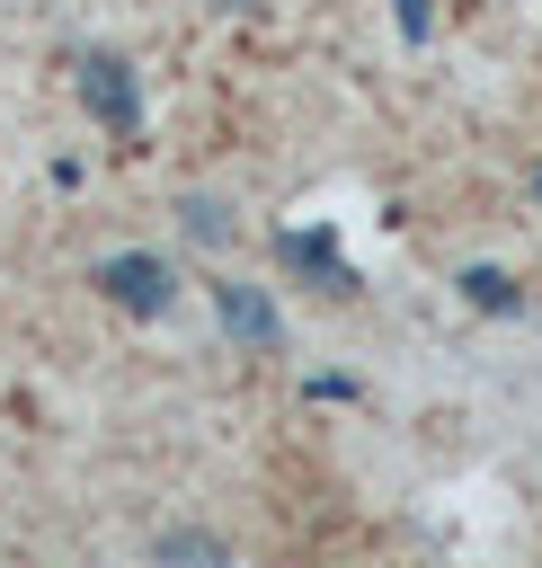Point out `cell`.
I'll list each match as a JSON object with an SVG mask.
<instances>
[{
  "label": "cell",
  "instance_id": "cell-5",
  "mask_svg": "<svg viewBox=\"0 0 542 568\" xmlns=\"http://www.w3.org/2000/svg\"><path fill=\"white\" fill-rule=\"evenodd\" d=\"M151 568H240V559H231L222 532H204V524H169V532L151 541Z\"/></svg>",
  "mask_w": 542,
  "mask_h": 568
},
{
  "label": "cell",
  "instance_id": "cell-7",
  "mask_svg": "<svg viewBox=\"0 0 542 568\" xmlns=\"http://www.w3.org/2000/svg\"><path fill=\"white\" fill-rule=\"evenodd\" d=\"M462 302H471V311H515L524 293H515L506 266H462Z\"/></svg>",
  "mask_w": 542,
  "mask_h": 568
},
{
  "label": "cell",
  "instance_id": "cell-8",
  "mask_svg": "<svg viewBox=\"0 0 542 568\" xmlns=\"http://www.w3.org/2000/svg\"><path fill=\"white\" fill-rule=\"evenodd\" d=\"M391 18H400V36H409V44H426V27H435V9H426V0H391Z\"/></svg>",
  "mask_w": 542,
  "mask_h": 568
},
{
  "label": "cell",
  "instance_id": "cell-2",
  "mask_svg": "<svg viewBox=\"0 0 542 568\" xmlns=\"http://www.w3.org/2000/svg\"><path fill=\"white\" fill-rule=\"evenodd\" d=\"M89 284H98L116 311H133V320H160V311L178 302V275H169L151 248H116V257H98V266H89Z\"/></svg>",
  "mask_w": 542,
  "mask_h": 568
},
{
  "label": "cell",
  "instance_id": "cell-1",
  "mask_svg": "<svg viewBox=\"0 0 542 568\" xmlns=\"http://www.w3.org/2000/svg\"><path fill=\"white\" fill-rule=\"evenodd\" d=\"M71 71H80V106H89L116 142H133V133H142V80H133V62L107 53V44H89Z\"/></svg>",
  "mask_w": 542,
  "mask_h": 568
},
{
  "label": "cell",
  "instance_id": "cell-6",
  "mask_svg": "<svg viewBox=\"0 0 542 568\" xmlns=\"http://www.w3.org/2000/svg\"><path fill=\"white\" fill-rule=\"evenodd\" d=\"M178 222H187L195 248H222V240H231V204H222V195H178Z\"/></svg>",
  "mask_w": 542,
  "mask_h": 568
},
{
  "label": "cell",
  "instance_id": "cell-3",
  "mask_svg": "<svg viewBox=\"0 0 542 568\" xmlns=\"http://www.w3.org/2000/svg\"><path fill=\"white\" fill-rule=\"evenodd\" d=\"M213 320H222L240 346H258V355H275V346H284V320H275V302H267L258 284H240V275H222V284H213Z\"/></svg>",
  "mask_w": 542,
  "mask_h": 568
},
{
  "label": "cell",
  "instance_id": "cell-4",
  "mask_svg": "<svg viewBox=\"0 0 542 568\" xmlns=\"http://www.w3.org/2000/svg\"><path fill=\"white\" fill-rule=\"evenodd\" d=\"M275 257H284L293 275H311L320 293H355V266L338 257V240H329V231H284V240H275Z\"/></svg>",
  "mask_w": 542,
  "mask_h": 568
}]
</instances>
